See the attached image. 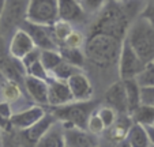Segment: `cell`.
I'll use <instances>...</instances> for the list:
<instances>
[{
    "instance_id": "1",
    "label": "cell",
    "mask_w": 154,
    "mask_h": 147,
    "mask_svg": "<svg viewBox=\"0 0 154 147\" xmlns=\"http://www.w3.org/2000/svg\"><path fill=\"white\" fill-rule=\"evenodd\" d=\"M123 40L105 33H91L83 46L86 61L98 68H111L119 64Z\"/></svg>"
},
{
    "instance_id": "2",
    "label": "cell",
    "mask_w": 154,
    "mask_h": 147,
    "mask_svg": "<svg viewBox=\"0 0 154 147\" xmlns=\"http://www.w3.org/2000/svg\"><path fill=\"white\" fill-rule=\"evenodd\" d=\"M131 22L132 20L130 17V10L123 6V0L111 2L106 3L102 11L97 15L91 33H105L124 40Z\"/></svg>"
},
{
    "instance_id": "3",
    "label": "cell",
    "mask_w": 154,
    "mask_h": 147,
    "mask_svg": "<svg viewBox=\"0 0 154 147\" xmlns=\"http://www.w3.org/2000/svg\"><path fill=\"white\" fill-rule=\"evenodd\" d=\"M125 40L145 64L154 60V26L147 19L140 15L135 18L128 27Z\"/></svg>"
},
{
    "instance_id": "4",
    "label": "cell",
    "mask_w": 154,
    "mask_h": 147,
    "mask_svg": "<svg viewBox=\"0 0 154 147\" xmlns=\"http://www.w3.org/2000/svg\"><path fill=\"white\" fill-rule=\"evenodd\" d=\"M97 104L91 100L89 101H72L63 106L53 108L52 113L56 120L60 121L64 128H81L87 130L89 117L96 112Z\"/></svg>"
},
{
    "instance_id": "5",
    "label": "cell",
    "mask_w": 154,
    "mask_h": 147,
    "mask_svg": "<svg viewBox=\"0 0 154 147\" xmlns=\"http://www.w3.org/2000/svg\"><path fill=\"white\" fill-rule=\"evenodd\" d=\"M30 0H6L3 14L0 18V37L10 40L15 30H18L27 19Z\"/></svg>"
},
{
    "instance_id": "6",
    "label": "cell",
    "mask_w": 154,
    "mask_h": 147,
    "mask_svg": "<svg viewBox=\"0 0 154 147\" xmlns=\"http://www.w3.org/2000/svg\"><path fill=\"white\" fill-rule=\"evenodd\" d=\"M27 20L37 25L52 26L59 20V0H30Z\"/></svg>"
},
{
    "instance_id": "7",
    "label": "cell",
    "mask_w": 154,
    "mask_h": 147,
    "mask_svg": "<svg viewBox=\"0 0 154 147\" xmlns=\"http://www.w3.org/2000/svg\"><path fill=\"white\" fill-rule=\"evenodd\" d=\"M146 64L142 61V59L137 55L132 46L130 45L127 40H123L122 52H120L119 64H117V71H119L120 79H135L140 74Z\"/></svg>"
},
{
    "instance_id": "8",
    "label": "cell",
    "mask_w": 154,
    "mask_h": 147,
    "mask_svg": "<svg viewBox=\"0 0 154 147\" xmlns=\"http://www.w3.org/2000/svg\"><path fill=\"white\" fill-rule=\"evenodd\" d=\"M22 29H25L27 33L30 34V37L33 38L35 46L40 48L41 51H45V49H59L57 40L55 37V33H53L52 26H45V25H37V23L29 22V20H25L23 25H22Z\"/></svg>"
},
{
    "instance_id": "9",
    "label": "cell",
    "mask_w": 154,
    "mask_h": 147,
    "mask_svg": "<svg viewBox=\"0 0 154 147\" xmlns=\"http://www.w3.org/2000/svg\"><path fill=\"white\" fill-rule=\"evenodd\" d=\"M34 48H37L33 41V38L30 37V34L25 29L19 27L18 30H15L14 34L11 35V38L8 40V53L12 57L22 60L29 52H32Z\"/></svg>"
},
{
    "instance_id": "10",
    "label": "cell",
    "mask_w": 154,
    "mask_h": 147,
    "mask_svg": "<svg viewBox=\"0 0 154 147\" xmlns=\"http://www.w3.org/2000/svg\"><path fill=\"white\" fill-rule=\"evenodd\" d=\"M45 109L41 105H32V106L26 108V109L18 110L14 112L10 118V124L11 127L17 128L19 131H23L26 128L34 125L37 121H40L41 118L45 116Z\"/></svg>"
},
{
    "instance_id": "11",
    "label": "cell",
    "mask_w": 154,
    "mask_h": 147,
    "mask_svg": "<svg viewBox=\"0 0 154 147\" xmlns=\"http://www.w3.org/2000/svg\"><path fill=\"white\" fill-rule=\"evenodd\" d=\"M56 117L52 112L51 113H45L42 118L40 121H37L34 125L26 128V130L20 131V135H22V144L23 146H29V147H35L37 142L41 139V136L47 132L51 127L56 123Z\"/></svg>"
},
{
    "instance_id": "12",
    "label": "cell",
    "mask_w": 154,
    "mask_h": 147,
    "mask_svg": "<svg viewBox=\"0 0 154 147\" xmlns=\"http://www.w3.org/2000/svg\"><path fill=\"white\" fill-rule=\"evenodd\" d=\"M49 91H48V106H63L74 101L72 93L70 90L67 81L60 79H48Z\"/></svg>"
},
{
    "instance_id": "13",
    "label": "cell",
    "mask_w": 154,
    "mask_h": 147,
    "mask_svg": "<svg viewBox=\"0 0 154 147\" xmlns=\"http://www.w3.org/2000/svg\"><path fill=\"white\" fill-rule=\"evenodd\" d=\"M105 102L108 106L113 108L116 112L122 115L128 113V102H127V93H125L124 81H120L112 83L105 91Z\"/></svg>"
},
{
    "instance_id": "14",
    "label": "cell",
    "mask_w": 154,
    "mask_h": 147,
    "mask_svg": "<svg viewBox=\"0 0 154 147\" xmlns=\"http://www.w3.org/2000/svg\"><path fill=\"white\" fill-rule=\"evenodd\" d=\"M23 86L26 89L29 97L32 101L35 102V105L41 106H48V91H49V84L47 79H40L35 76L26 75L23 81Z\"/></svg>"
},
{
    "instance_id": "15",
    "label": "cell",
    "mask_w": 154,
    "mask_h": 147,
    "mask_svg": "<svg viewBox=\"0 0 154 147\" xmlns=\"http://www.w3.org/2000/svg\"><path fill=\"white\" fill-rule=\"evenodd\" d=\"M67 83L72 93L74 101H89L93 97V86L90 79L82 71L75 72L72 76L67 79Z\"/></svg>"
},
{
    "instance_id": "16",
    "label": "cell",
    "mask_w": 154,
    "mask_h": 147,
    "mask_svg": "<svg viewBox=\"0 0 154 147\" xmlns=\"http://www.w3.org/2000/svg\"><path fill=\"white\" fill-rule=\"evenodd\" d=\"M86 18L79 0H59V19L70 23H83Z\"/></svg>"
},
{
    "instance_id": "17",
    "label": "cell",
    "mask_w": 154,
    "mask_h": 147,
    "mask_svg": "<svg viewBox=\"0 0 154 147\" xmlns=\"http://www.w3.org/2000/svg\"><path fill=\"white\" fill-rule=\"evenodd\" d=\"M68 147H100L96 135L81 128H64Z\"/></svg>"
},
{
    "instance_id": "18",
    "label": "cell",
    "mask_w": 154,
    "mask_h": 147,
    "mask_svg": "<svg viewBox=\"0 0 154 147\" xmlns=\"http://www.w3.org/2000/svg\"><path fill=\"white\" fill-rule=\"evenodd\" d=\"M35 147H67L66 130H64L60 121H56L55 124L41 136Z\"/></svg>"
},
{
    "instance_id": "19",
    "label": "cell",
    "mask_w": 154,
    "mask_h": 147,
    "mask_svg": "<svg viewBox=\"0 0 154 147\" xmlns=\"http://www.w3.org/2000/svg\"><path fill=\"white\" fill-rule=\"evenodd\" d=\"M125 139H127V142L130 143L131 147H151L153 146L147 128L140 124H137V123H132L131 128L128 130Z\"/></svg>"
},
{
    "instance_id": "20",
    "label": "cell",
    "mask_w": 154,
    "mask_h": 147,
    "mask_svg": "<svg viewBox=\"0 0 154 147\" xmlns=\"http://www.w3.org/2000/svg\"><path fill=\"white\" fill-rule=\"evenodd\" d=\"M131 120L140 124L143 127H154V106L146 104H140L135 110L130 113Z\"/></svg>"
},
{
    "instance_id": "21",
    "label": "cell",
    "mask_w": 154,
    "mask_h": 147,
    "mask_svg": "<svg viewBox=\"0 0 154 147\" xmlns=\"http://www.w3.org/2000/svg\"><path fill=\"white\" fill-rule=\"evenodd\" d=\"M124 86H125V93H127L128 113H131L142 104L140 102V86L137 82V79H125Z\"/></svg>"
},
{
    "instance_id": "22",
    "label": "cell",
    "mask_w": 154,
    "mask_h": 147,
    "mask_svg": "<svg viewBox=\"0 0 154 147\" xmlns=\"http://www.w3.org/2000/svg\"><path fill=\"white\" fill-rule=\"evenodd\" d=\"M23 94H22V89H20L19 83L12 81H7L3 84V87L0 89V98L7 101L10 105H14L22 100Z\"/></svg>"
},
{
    "instance_id": "23",
    "label": "cell",
    "mask_w": 154,
    "mask_h": 147,
    "mask_svg": "<svg viewBox=\"0 0 154 147\" xmlns=\"http://www.w3.org/2000/svg\"><path fill=\"white\" fill-rule=\"evenodd\" d=\"M63 60H66L67 63L72 64V66L82 68L86 64V55L85 51H82L81 48H68V46H60L59 48Z\"/></svg>"
},
{
    "instance_id": "24",
    "label": "cell",
    "mask_w": 154,
    "mask_h": 147,
    "mask_svg": "<svg viewBox=\"0 0 154 147\" xmlns=\"http://www.w3.org/2000/svg\"><path fill=\"white\" fill-rule=\"evenodd\" d=\"M134 121L127 120L125 117H122L120 120H116L115 124L112 127L108 128V138L113 142H122L123 139H125L128 133V130L131 128Z\"/></svg>"
},
{
    "instance_id": "25",
    "label": "cell",
    "mask_w": 154,
    "mask_h": 147,
    "mask_svg": "<svg viewBox=\"0 0 154 147\" xmlns=\"http://www.w3.org/2000/svg\"><path fill=\"white\" fill-rule=\"evenodd\" d=\"M61 61H63V56H61L59 49H45V51H41V63L44 64L45 69L49 74Z\"/></svg>"
},
{
    "instance_id": "26",
    "label": "cell",
    "mask_w": 154,
    "mask_h": 147,
    "mask_svg": "<svg viewBox=\"0 0 154 147\" xmlns=\"http://www.w3.org/2000/svg\"><path fill=\"white\" fill-rule=\"evenodd\" d=\"M78 71H81V68H78V67H75V66H72V64L67 63L66 60H63L52 72H51L49 76H53L55 79H60V81H67L70 76H72L74 74Z\"/></svg>"
},
{
    "instance_id": "27",
    "label": "cell",
    "mask_w": 154,
    "mask_h": 147,
    "mask_svg": "<svg viewBox=\"0 0 154 147\" xmlns=\"http://www.w3.org/2000/svg\"><path fill=\"white\" fill-rule=\"evenodd\" d=\"M52 29H53V33H55V37L57 40L59 45H63L64 40L70 35V33L72 32V26H71V23L67 22V20H63V19H59L56 20L55 23L52 25Z\"/></svg>"
},
{
    "instance_id": "28",
    "label": "cell",
    "mask_w": 154,
    "mask_h": 147,
    "mask_svg": "<svg viewBox=\"0 0 154 147\" xmlns=\"http://www.w3.org/2000/svg\"><path fill=\"white\" fill-rule=\"evenodd\" d=\"M87 17H97L106 6V0H79Z\"/></svg>"
},
{
    "instance_id": "29",
    "label": "cell",
    "mask_w": 154,
    "mask_h": 147,
    "mask_svg": "<svg viewBox=\"0 0 154 147\" xmlns=\"http://www.w3.org/2000/svg\"><path fill=\"white\" fill-rule=\"evenodd\" d=\"M135 79H137L140 87L154 86V60L146 64L143 67V69L140 71V74Z\"/></svg>"
},
{
    "instance_id": "30",
    "label": "cell",
    "mask_w": 154,
    "mask_h": 147,
    "mask_svg": "<svg viewBox=\"0 0 154 147\" xmlns=\"http://www.w3.org/2000/svg\"><path fill=\"white\" fill-rule=\"evenodd\" d=\"M97 113H98L100 118L102 120L104 123L105 128H109L115 124V121H116V110L111 106H101L97 109Z\"/></svg>"
},
{
    "instance_id": "31",
    "label": "cell",
    "mask_w": 154,
    "mask_h": 147,
    "mask_svg": "<svg viewBox=\"0 0 154 147\" xmlns=\"http://www.w3.org/2000/svg\"><path fill=\"white\" fill-rule=\"evenodd\" d=\"M85 42H86L85 35L82 34L79 30H72V32L70 33V35L64 40V42H63L61 46H68V48H82V46H85Z\"/></svg>"
},
{
    "instance_id": "32",
    "label": "cell",
    "mask_w": 154,
    "mask_h": 147,
    "mask_svg": "<svg viewBox=\"0 0 154 147\" xmlns=\"http://www.w3.org/2000/svg\"><path fill=\"white\" fill-rule=\"evenodd\" d=\"M26 74L30 76H35V78H40V79H49V72L45 69V67H44V64L41 63V59L37 61H34V63L32 64L30 67H27L26 68Z\"/></svg>"
},
{
    "instance_id": "33",
    "label": "cell",
    "mask_w": 154,
    "mask_h": 147,
    "mask_svg": "<svg viewBox=\"0 0 154 147\" xmlns=\"http://www.w3.org/2000/svg\"><path fill=\"white\" fill-rule=\"evenodd\" d=\"M104 130H106V128H105L104 123H102V120L100 118L98 113H97V109H96V112L89 117V121H87V131L94 133V135H100V133L104 132Z\"/></svg>"
},
{
    "instance_id": "34",
    "label": "cell",
    "mask_w": 154,
    "mask_h": 147,
    "mask_svg": "<svg viewBox=\"0 0 154 147\" xmlns=\"http://www.w3.org/2000/svg\"><path fill=\"white\" fill-rule=\"evenodd\" d=\"M140 102L154 106V86L140 87Z\"/></svg>"
},
{
    "instance_id": "35",
    "label": "cell",
    "mask_w": 154,
    "mask_h": 147,
    "mask_svg": "<svg viewBox=\"0 0 154 147\" xmlns=\"http://www.w3.org/2000/svg\"><path fill=\"white\" fill-rule=\"evenodd\" d=\"M140 17L147 19L154 26V0H149L147 3H146V6L143 7L142 12H140Z\"/></svg>"
},
{
    "instance_id": "36",
    "label": "cell",
    "mask_w": 154,
    "mask_h": 147,
    "mask_svg": "<svg viewBox=\"0 0 154 147\" xmlns=\"http://www.w3.org/2000/svg\"><path fill=\"white\" fill-rule=\"evenodd\" d=\"M0 127L3 128V130H8V128L11 127V124H10V120L4 118L2 115H0Z\"/></svg>"
},
{
    "instance_id": "37",
    "label": "cell",
    "mask_w": 154,
    "mask_h": 147,
    "mask_svg": "<svg viewBox=\"0 0 154 147\" xmlns=\"http://www.w3.org/2000/svg\"><path fill=\"white\" fill-rule=\"evenodd\" d=\"M147 131H149V135H150L151 144L154 146V128H153V127H149V128H147Z\"/></svg>"
},
{
    "instance_id": "38",
    "label": "cell",
    "mask_w": 154,
    "mask_h": 147,
    "mask_svg": "<svg viewBox=\"0 0 154 147\" xmlns=\"http://www.w3.org/2000/svg\"><path fill=\"white\" fill-rule=\"evenodd\" d=\"M4 2H6V0H0V18H2V14H3V8H4Z\"/></svg>"
},
{
    "instance_id": "39",
    "label": "cell",
    "mask_w": 154,
    "mask_h": 147,
    "mask_svg": "<svg viewBox=\"0 0 154 147\" xmlns=\"http://www.w3.org/2000/svg\"><path fill=\"white\" fill-rule=\"evenodd\" d=\"M2 131H3V128L0 127V146H2V143H3V136H2Z\"/></svg>"
},
{
    "instance_id": "40",
    "label": "cell",
    "mask_w": 154,
    "mask_h": 147,
    "mask_svg": "<svg viewBox=\"0 0 154 147\" xmlns=\"http://www.w3.org/2000/svg\"><path fill=\"white\" fill-rule=\"evenodd\" d=\"M151 147H154V146H151Z\"/></svg>"
},
{
    "instance_id": "41",
    "label": "cell",
    "mask_w": 154,
    "mask_h": 147,
    "mask_svg": "<svg viewBox=\"0 0 154 147\" xmlns=\"http://www.w3.org/2000/svg\"><path fill=\"white\" fill-rule=\"evenodd\" d=\"M0 147H2V146H0Z\"/></svg>"
},
{
    "instance_id": "42",
    "label": "cell",
    "mask_w": 154,
    "mask_h": 147,
    "mask_svg": "<svg viewBox=\"0 0 154 147\" xmlns=\"http://www.w3.org/2000/svg\"><path fill=\"white\" fill-rule=\"evenodd\" d=\"M67 147H68V146H67Z\"/></svg>"
},
{
    "instance_id": "43",
    "label": "cell",
    "mask_w": 154,
    "mask_h": 147,
    "mask_svg": "<svg viewBox=\"0 0 154 147\" xmlns=\"http://www.w3.org/2000/svg\"><path fill=\"white\" fill-rule=\"evenodd\" d=\"M153 128H154V127H153Z\"/></svg>"
}]
</instances>
